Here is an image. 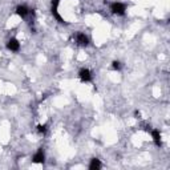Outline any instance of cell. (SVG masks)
<instances>
[{"label":"cell","instance_id":"9c48e42d","mask_svg":"<svg viewBox=\"0 0 170 170\" xmlns=\"http://www.w3.org/2000/svg\"><path fill=\"white\" fill-rule=\"evenodd\" d=\"M112 67H113L114 70H120V69H121V63H120V61H113Z\"/></svg>","mask_w":170,"mask_h":170},{"label":"cell","instance_id":"52a82bcc","mask_svg":"<svg viewBox=\"0 0 170 170\" xmlns=\"http://www.w3.org/2000/svg\"><path fill=\"white\" fill-rule=\"evenodd\" d=\"M151 136H153V140L156 142L157 146H161V134L158 130H153L151 132Z\"/></svg>","mask_w":170,"mask_h":170},{"label":"cell","instance_id":"277c9868","mask_svg":"<svg viewBox=\"0 0 170 170\" xmlns=\"http://www.w3.org/2000/svg\"><path fill=\"white\" fill-rule=\"evenodd\" d=\"M28 8L25 7V5H19V7L16 8V13L19 15V16H21V17H25L27 15H28Z\"/></svg>","mask_w":170,"mask_h":170},{"label":"cell","instance_id":"30bf717a","mask_svg":"<svg viewBox=\"0 0 170 170\" xmlns=\"http://www.w3.org/2000/svg\"><path fill=\"white\" fill-rule=\"evenodd\" d=\"M37 130H39V133H45L47 132V125H39Z\"/></svg>","mask_w":170,"mask_h":170},{"label":"cell","instance_id":"5b68a950","mask_svg":"<svg viewBox=\"0 0 170 170\" xmlns=\"http://www.w3.org/2000/svg\"><path fill=\"white\" fill-rule=\"evenodd\" d=\"M33 162H35V163L44 162V153H43V150H39L37 153L33 156Z\"/></svg>","mask_w":170,"mask_h":170},{"label":"cell","instance_id":"8992f818","mask_svg":"<svg viewBox=\"0 0 170 170\" xmlns=\"http://www.w3.org/2000/svg\"><path fill=\"white\" fill-rule=\"evenodd\" d=\"M76 40H77V43H79L80 45H88V37H86L84 33H79Z\"/></svg>","mask_w":170,"mask_h":170},{"label":"cell","instance_id":"6da1fadb","mask_svg":"<svg viewBox=\"0 0 170 170\" xmlns=\"http://www.w3.org/2000/svg\"><path fill=\"white\" fill-rule=\"evenodd\" d=\"M110 8H112V12L116 15H124L125 13V5L121 4V3H113L112 5H110Z\"/></svg>","mask_w":170,"mask_h":170},{"label":"cell","instance_id":"3957f363","mask_svg":"<svg viewBox=\"0 0 170 170\" xmlns=\"http://www.w3.org/2000/svg\"><path fill=\"white\" fill-rule=\"evenodd\" d=\"M19 48H20V44L16 39H11L10 41H8V49L16 52V51H19Z\"/></svg>","mask_w":170,"mask_h":170},{"label":"cell","instance_id":"7a4b0ae2","mask_svg":"<svg viewBox=\"0 0 170 170\" xmlns=\"http://www.w3.org/2000/svg\"><path fill=\"white\" fill-rule=\"evenodd\" d=\"M79 76H80V79H81V81H84V82H88L92 80V75H91V70L89 69H81Z\"/></svg>","mask_w":170,"mask_h":170},{"label":"cell","instance_id":"ba28073f","mask_svg":"<svg viewBox=\"0 0 170 170\" xmlns=\"http://www.w3.org/2000/svg\"><path fill=\"white\" fill-rule=\"evenodd\" d=\"M89 169H91V170H98V169H101V162L98 160L93 158V160H92V162H91V165H89Z\"/></svg>","mask_w":170,"mask_h":170}]
</instances>
